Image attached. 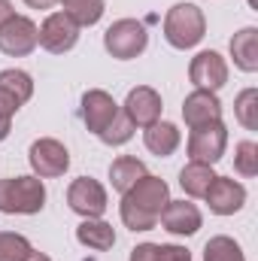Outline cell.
I'll return each mask as SVG.
<instances>
[{
  "label": "cell",
  "instance_id": "cell-1",
  "mask_svg": "<svg viewBox=\"0 0 258 261\" xmlns=\"http://www.w3.org/2000/svg\"><path fill=\"white\" fill-rule=\"evenodd\" d=\"M167 203H170V186L161 176L146 173L143 179H137L122 195V203H119L122 225L134 234L137 231H152Z\"/></svg>",
  "mask_w": 258,
  "mask_h": 261
},
{
  "label": "cell",
  "instance_id": "cell-2",
  "mask_svg": "<svg viewBox=\"0 0 258 261\" xmlns=\"http://www.w3.org/2000/svg\"><path fill=\"white\" fill-rule=\"evenodd\" d=\"M46 186L40 176H9L0 179V213L3 216H37L46 206Z\"/></svg>",
  "mask_w": 258,
  "mask_h": 261
},
{
  "label": "cell",
  "instance_id": "cell-3",
  "mask_svg": "<svg viewBox=\"0 0 258 261\" xmlns=\"http://www.w3.org/2000/svg\"><path fill=\"white\" fill-rule=\"evenodd\" d=\"M161 31H164V40L173 49L186 52V49H194L203 40V34H207V15H203V9L197 3H173L167 9V15H164Z\"/></svg>",
  "mask_w": 258,
  "mask_h": 261
},
{
  "label": "cell",
  "instance_id": "cell-4",
  "mask_svg": "<svg viewBox=\"0 0 258 261\" xmlns=\"http://www.w3.org/2000/svg\"><path fill=\"white\" fill-rule=\"evenodd\" d=\"M149 46V31L143 21L137 18H119L104 31V49L116 58V61H131L140 58Z\"/></svg>",
  "mask_w": 258,
  "mask_h": 261
},
{
  "label": "cell",
  "instance_id": "cell-5",
  "mask_svg": "<svg viewBox=\"0 0 258 261\" xmlns=\"http://www.w3.org/2000/svg\"><path fill=\"white\" fill-rule=\"evenodd\" d=\"M28 164L34 170V176L40 179H58L70 170V152L61 140L55 137H40L31 143L28 149Z\"/></svg>",
  "mask_w": 258,
  "mask_h": 261
},
{
  "label": "cell",
  "instance_id": "cell-6",
  "mask_svg": "<svg viewBox=\"0 0 258 261\" xmlns=\"http://www.w3.org/2000/svg\"><path fill=\"white\" fill-rule=\"evenodd\" d=\"M225 149H228V128H225V122H213V125H203V128H192L189 143H186L189 161L210 164V167L225 158Z\"/></svg>",
  "mask_w": 258,
  "mask_h": 261
},
{
  "label": "cell",
  "instance_id": "cell-7",
  "mask_svg": "<svg viewBox=\"0 0 258 261\" xmlns=\"http://www.w3.org/2000/svg\"><path fill=\"white\" fill-rule=\"evenodd\" d=\"M67 206L82 219H104L110 197H107V189L94 176H79L67 186Z\"/></svg>",
  "mask_w": 258,
  "mask_h": 261
},
{
  "label": "cell",
  "instance_id": "cell-8",
  "mask_svg": "<svg viewBox=\"0 0 258 261\" xmlns=\"http://www.w3.org/2000/svg\"><path fill=\"white\" fill-rule=\"evenodd\" d=\"M122 113V103H116V97L104 88H88L82 94V103H79V116H82V125L91 130L94 137H100L104 130L110 128Z\"/></svg>",
  "mask_w": 258,
  "mask_h": 261
},
{
  "label": "cell",
  "instance_id": "cell-9",
  "mask_svg": "<svg viewBox=\"0 0 258 261\" xmlns=\"http://www.w3.org/2000/svg\"><path fill=\"white\" fill-rule=\"evenodd\" d=\"M37 31H40V34H37V43H40L46 52H52V55L70 52V49L79 43V34H82V28H79L67 12H61V9H58V12H49Z\"/></svg>",
  "mask_w": 258,
  "mask_h": 261
},
{
  "label": "cell",
  "instance_id": "cell-10",
  "mask_svg": "<svg viewBox=\"0 0 258 261\" xmlns=\"http://www.w3.org/2000/svg\"><path fill=\"white\" fill-rule=\"evenodd\" d=\"M228 61L216 52V49H203V52H197L192 58V64H189V79H192L194 88H200V91H216L219 94V88H225V82H228Z\"/></svg>",
  "mask_w": 258,
  "mask_h": 261
},
{
  "label": "cell",
  "instance_id": "cell-11",
  "mask_svg": "<svg viewBox=\"0 0 258 261\" xmlns=\"http://www.w3.org/2000/svg\"><path fill=\"white\" fill-rule=\"evenodd\" d=\"M37 24L28 15H12L3 28H0V52L9 58H28L40 43H37Z\"/></svg>",
  "mask_w": 258,
  "mask_h": 261
},
{
  "label": "cell",
  "instance_id": "cell-12",
  "mask_svg": "<svg viewBox=\"0 0 258 261\" xmlns=\"http://www.w3.org/2000/svg\"><path fill=\"white\" fill-rule=\"evenodd\" d=\"M161 110H164V100L161 94L152 88V85H137L131 88L125 103H122V113L128 116V122L134 128H149L161 119Z\"/></svg>",
  "mask_w": 258,
  "mask_h": 261
},
{
  "label": "cell",
  "instance_id": "cell-13",
  "mask_svg": "<svg viewBox=\"0 0 258 261\" xmlns=\"http://www.w3.org/2000/svg\"><path fill=\"white\" fill-rule=\"evenodd\" d=\"M31 97H34V79L28 70H18V67L0 70V113L3 116L12 119Z\"/></svg>",
  "mask_w": 258,
  "mask_h": 261
},
{
  "label": "cell",
  "instance_id": "cell-14",
  "mask_svg": "<svg viewBox=\"0 0 258 261\" xmlns=\"http://www.w3.org/2000/svg\"><path fill=\"white\" fill-rule=\"evenodd\" d=\"M203 200H207L213 216H234L246 206V186L231 179V176H216Z\"/></svg>",
  "mask_w": 258,
  "mask_h": 261
},
{
  "label": "cell",
  "instance_id": "cell-15",
  "mask_svg": "<svg viewBox=\"0 0 258 261\" xmlns=\"http://www.w3.org/2000/svg\"><path fill=\"white\" fill-rule=\"evenodd\" d=\"M158 222L173 237H192V234H197L203 228V216H200L197 203H192V200H173V197L164 206V213H161Z\"/></svg>",
  "mask_w": 258,
  "mask_h": 261
},
{
  "label": "cell",
  "instance_id": "cell-16",
  "mask_svg": "<svg viewBox=\"0 0 258 261\" xmlns=\"http://www.w3.org/2000/svg\"><path fill=\"white\" fill-rule=\"evenodd\" d=\"M183 119H186L189 130L222 122V100H219V94L194 88L192 94H186V100H183Z\"/></svg>",
  "mask_w": 258,
  "mask_h": 261
},
{
  "label": "cell",
  "instance_id": "cell-17",
  "mask_svg": "<svg viewBox=\"0 0 258 261\" xmlns=\"http://www.w3.org/2000/svg\"><path fill=\"white\" fill-rule=\"evenodd\" d=\"M228 49H231V61H234L237 70L255 73L258 70V28H252V24L240 28V31L231 37Z\"/></svg>",
  "mask_w": 258,
  "mask_h": 261
},
{
  "label": "cell",
  "instance_id": "cell-18",
  "mask_svg": "<svg viewBox=\"0 0 258 261\" xmlns=\"http://www.w3.org/2000/svg\"><path fill=\"white\" fill-rule=\"evenodd\" d=\"M179 143H183V134H179V128L173 122H161L158 119L155 125L143 128V146L152 155H158V158H170L179 149Z\"/></svg>",
  "mask_w": 258,
  "mask_h": 261
},
{
  "label": "cell",
  "instance_id": "cell-19",
  "mask_svg": "<svg viewBox=\"0 0 258 261\" xmlns=\"http://www.w3.org/2000/svg\"><path fill=\"white\" fill-rule=\"evenodd\" d=\"M76 240L85 249L107 252V249L116 246V228L110 222H104V219H82L79 228H76Z\"/></svg>",
  "mask_w": 258,
  "mask_h": 261
},
{
  "label": "cell",
  "instance_id": "cell-20",
  "mask_svg": "<svg viewBox=\"0 0 258 261\" xmlns=\"http://www.w3.org/2000/svg\"><path fill=\"white\" fill-rule=\"evenodd\" d=\"M149 170H146V164L140 161V158H134V155H119L113 164H110V186L119 192V195H125L131 186L137 182V179H143Z\"/></svg>",
  "mask_w": 258,
  "mask_h": 261
},
{
  "label": "cell",
  "instance_id": "cell-21",
  "mask_svg": "<svg viewBox=\"0 0 258 261\" xmlns=\"http://www.w3.org/2000/svg\"><path fill=\"white\" fill-rule=\"evenodd\" d=\"M219 173L210 167V164H197V161H189L183 170H179V189L186 192L189 197H200L207 195V189L213 186V179H216Z\"/></svg>",
  "mask_w": 258,
  "mask_h": 261
},
{
  "label": "cell",
  "instance_id": "cell-22",
  "mask_svg": "<svg viewBox=\"0 0 258 261\" xmlns=\"http://www.w3.org/2000/svg\"><path fill=\"white\" fill-rule=\"evenodd\" d=\"M64 9L79 28H91V24H97L100 18H104V12H107V3L104 0H58Z\"/></svg>",
  "mask_w": 258,
  "mask_h": 261
},
{
  "label": "cell",
  "instance_id": "cell-23",
  "mask_svg": "<svg viewBox=\"0 0 258 261\" xmlns=\"http://www.w3.org/2000/svg\"><path fill=\"white\" fill-rule=\"evenodd\" d=\"M203 261H246V255H243V246L234 237L216 234L203 246Z\"/></svg>",
  "mask_w": 258,
  "mask_h": 261
},
{
  "label": "cell",
  "instance_id": "cell-24",
  "mask_svg": "<svg viewBox=\"0 0 258 261\" xmlns=\"http://www.w3.org/2000/svg\"><path fill=\"white\" fill-rule=\"evenodd\" d=\"M234 119L246 130H258V88H243L234 97Z\"/></svg>",
  "mask_w": 258,
  "mask_h": 261
},
{
  "label": "cell",
  "instance_id": "cell-25",
  "mask_svg": "<svg viewBox=\"0 0 258 261\" xmlns=\"http://www.w3.org/2000/svg\"><path fill=\"white\" fill-rule=\"evenodd\" d=\"M234 170L243 179L258 176V143L255 140H240L234 146Z\"/></svg>",
  "mask_w": 258,
  "mask_h": 261
},
{
  "label": "cell",
  "instance_id": "cell-26",
  "mask_svg": "<svg viewBox=\"0 0 258 261\" xmlns=\"http://www.w3.org/2000/svg\"><path fill=\"white\" fill-rule=\"evenodd\" d=\"M34 252L31 240L15 231H0V261H24Z\"/></svg>",
  "mask_w": 258,
  "mask_h": 261
},
{
  "label": "cell",
  "instance_id": "cell-27",
  "mask_svg": "<svg viewBox=\"0 0 258 261\" xmlns=\"http://www.w3.org/2000/svg\"><path fill=\"white\" fill-rule=\"evenodd\" d=\"M134 130H137V128H134V125L128 122V116H125V113H119V119H116L110 128L104 130L97 140H100L104 146H125L131 137H134Z\"/></svg>",
  "mask_w": 258,
  "mask_h": 261
},
{
  "label": "cell",
  "instance_id": "cell-28",
  "mask_svg": "<svg viewBox=\"0 0 258 261\" xmlns=\"http://www.w3.org/2000/svg\"><path fill=\"white\" fill-rule=\"evenodd\" d=\"M158 261H192V252L179 243H158Z\"/></svg>",
  "mask_w": 258,
  "mask_h": 261
},
{
  "label": "cell",
  "instance_id": "cell-29",
  "mask_svg": "<svg viewBox=\"0 0 258 261\" xmlns=\"http://www.w3.org/2000/svg\"><path fill=\"white\" fill-rule=\"evenodd\" d=\"M128 261H158V243H137Z\"/></svg>",
  "mask_w": 258,
  "mask_h": 261
},
{
  "label": "cell",
  "instance_id": "cell-30",
  "mask_svg": "<svg viewBox=\"0 0 258 261\" xmlns=\"http://www.w3.org/2000/svg\"><path fill=\"white\" fill-rule=\"evenodd\" d=\"M15 15V6H12V0H0V28L9 21Z\"/></svg>",
  "mask_w": 258,
  "mask_h": 261
},
{
  "label": "cell",
  "instance_id": "cell-31",
  "mask_svg": "<svg viewBox=\"0 0 258 261\" xmlns=\"http://www.w3.org/2000/svg\"><path fill=\"white\" fill-rule=\"evenodd\" d=\"M9 130H12V119H9V116H3V113H0V143H3V140H6V137H9Z\"/></svg>",
  "mask_w": 258,
  "mask_h": 261
},
{
  "label": "cell",
  "instance_id": "cell-32",
  "mask_svg": "<svg viewBox=\"0 0 258 261\" xmlns=\"http://www.w3.org/2000/svg\"><path fill=\"white\" fill-rule=\"evenodd\" d=\"M58 0H24V6H31V9H52Z\"/></svg>",
  "mask_w": 258,
  "mask_h": 261
},
{
  "label": "cell",
  "instance_id": "cell-33",
  "mask_svg": "<svg viewBox=\"0 0 258 261\" xmlns=\"http://www.w3.org/2000/svg\"><path fill=\"white\" fill-rule=\"evenodd\" d=\"M24 261H52V258H49L46 252H37V249H34V252H31V255H28Z\"/></svg>",
  "mask_w": 258,
  "mask_h": 261
}]
</instances>
